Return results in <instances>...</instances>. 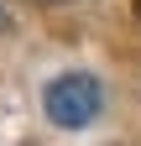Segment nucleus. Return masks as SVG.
<instances>
[{"label":"nucleus","instance_id":"nucleus-1","mask_svg":"<svg viewBox=\"0 0 141 146\" xmlns=\"http://www.w3.org/2000/svg\"><path fill=\"white\" fill-rule=\"evenodd\" d=\"M99 104H104V89H99L94 73H63V78H52L47 94H42L47 120L63 125V131H84V125L99 115Z\"/></svg>","mask_w":141,"mask_h":146},{"label":"nucleus","instance_id":"nucleus-2","mask_svg":"<svg viewBox=\"0 0 141 146\" xmlns=\"http://www.w3.org/2000/svg\"><path fill=\"white\" fill-rule=\"evenodd\" d=\"M0 26H11V16H5V5H0Z\"/></svg>","mask_w":141,"mask_h":146},{"label":"nucleus","instance_id":"nucleus-3","mask_svg":"<svg viewBox=\"0 0 141 146\" xmlns=\"http://www.w3.org/2000/svg\"><path fill=\"white\" fill-rule=\"evenodd\" d=\"M42 5H68V0H42Z\"/></svg>","mask_w":141,"mask_h":146},{"label":"nucleus","instance_id":"nucleus-4","mask_svg":"<svg viewBox=\"0 0 141 146\" xmlns=\"http://www.w3.org/2000/svg\"><path fill=\"white\" fill-rule=\"evenodd\" d=\"M136 16H141V0H136Z\"/></svg>","mask_w":141,"mask_h":146}]
</instances>
